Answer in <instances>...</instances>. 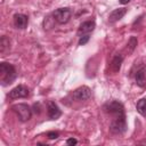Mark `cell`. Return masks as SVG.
<instances>
[{
    "mask_svg": "<svg viewBox=\"0 0 146 146\" xmlns=\"http://www.w3.org/2000/svg\"><path fill=\"white\" fill-rule=\"evenodd\" d=\"M135 79H136V83L139 87H145V84H146V70L144 66L137 70L136 74H135Z\"/></svg>",
    "mask_w": 146,
    "mask_h": 146,
    "instance_id": "8fae6325",
    "label": "cell"
},
{
    "mask_svg": "<svg viewBox=\"0 0 146 146\" xmlns=\"http://www.w3.org/2000/svg\"><path fill=\"white\" fill-rule=\"evenodd\" d=\"M29 24V17L24 14H15L14 15V25L17 29H25Z\"/></svg>",
    "mask_w": 146,
    "mask_h": 146,
    "instance_id": "9c48e42d",
    "label": "cell"
},
{
    "mask_svg": "<svg viewBox=\"0 0 146 146\" xmlns=\"http://www.w3.org/2000/svg\"><path fill=\"white\" fill-rule=\"evenodd\" d=\"M137 43H138V41H137V38L136 36H131L129 39V41H128V48H129V51L130 52L135 50V48L137 47Z\"/></svg>",
    "mask_w": 146,
    "mask_h": 146,
    "instance_id": "9a60e30c",
    "label": "cell"
},
{
    "mask_svg": "<svg viewBox=\"0 0 146 146\" xmlns=\"http://www.w3.org/2000/svg\"><path fill=\"white\" fill-rule=\"evenodd\" d=\"M103 108L107 114L113 116V120L110 125V131L114 135H122L123 132H125L127 121L123 104L117 100H112L106 103L103 106Z\"/></svg>",
    "mask_w": 146,
    "mask_h": 146,
    "instance_id": "6da1fadb",
    "label": "cell"
},
{
    "mask_svg": "<svg viewBox=\"0 0 146 146\" xmlns=\"http://www.w3.org/2000/svg\"><path fill=\"white\" fill-rule=\"evenodd\" d=\"M16 70L11 64L8 63H0V81L2 86L10 84L15 79H16Z\"/></svg>",
    "mask_w": 146,
    "mask_h": 146,
    "instance_id": "7a4b0ae2",
    "label": "cell"
},
{
    "mask_svg": "<svg viewBox=\"0 0 146 146\" xmlns=\"http://www.w3.org/2000/svg\"><path fill=\"white\" fill-rule=\"evenodd\" d=\"M120 1V3H122V5H127L128 2H130V0H119Z\"/></svg>",
    "mask_w": 146,
    "mask_h": 146,
    "instance_id": "d6986e66",
    "label": "cell"
},
{
    "mask_svg": "<svg viewBox=\"0 0 146 146\" xmlns=\"http://www.w3.org/2000/svg\"><path fill=\"white\" fill-rule=\"evenodd\" d=\"M9 49H10V40H9V38L5 36V35L1 36V39H0V52L2 55H5Z\"/></svg>",
    "mask_w": 146,
    "mask_h": 146,
    "instance_id": "4fadbf2b",
    "label": "cell"
},
{
    "mask_svg": "<svg viewBox=\"0 0 146 146\" xmlns=\"http://www.w3.org/2000/svg\"><path fill=\"white\" fill-rule=\"evenodd\" d=\"M127 13V9L125 8H117V9H114L110 15H108V21L111 23H114V22H117L120 21Z\"/></svg>",
    "mask_w": 146,
    "mask_h": 146,
    "instance_id": "30bf717a",
    "label": "cell"
},
{
    "mask_svg": "<svg viewBox=\"0 0 146 146\" xmlns=\"http://www.w3.org/2000/svg\"><path fill=\"white\" fill-rule=\"evenodd\" d=\"M11 110L17 114L18 119L22 121V122H25L27 120L31 119V115H32V110L30 108L29 105L26 104H16L11 107Z\"/></svg>",
    "mask_w": 146,
    "mask_h": 146,
    "instance_id": "3957f363",
    "label": "cell"
},
{
    "mask_svg": "<svg viewBox=\"0 0 146 146\" xmlns=\"http://www.w3.org/2000/svg\"><path fill=\"white\" fill-rule=\"evenodd\" d=\"M76 143H78V140L74 139V138H70V139L66 140V144H67V145H75Z\"/></svg>",
    "mask_w": 146,
    "mask_h": 146,
    "instance_id": "ac0fdd59",
    "label": "cell"
},
{
    "mask_svg": "<svg viewBox=\"0 0 146 146\" xmlns=\"http://www.w3.org/2000/svg\"><path fill=\"white\" fill-rule=\"evenodd\" d=\"M95 26H96V24H95L94 21H87V22H83V23L80 25L79 30H78V35H79V36H82V35H87V34H89L90 32L94 31Z\"/></svg>",
    "mask_w": 146,
    "mask_h": 146,
    "instance_id": "ba28073f",
    "label": "cell"
},
{
    "mask_svg": "<svg viewBox=\"0 0 146 146\" xmlns=\"http://www.w3.org/2000/svg\"><path fill=\"white\" fill-rule=\"evenodd\" d=\"M136 108H137V112L145 116L146 117V98H141L137 102V105H136Z\"/></svg>",
    "mask_w": 146,
    "mask_h": 146,
    "instance_id": "5bb4252c",
    "label": "cell"
},
{
    "mask_svg": "<svg viewBox=\"0 0 146 146\" xmlns=\"http://www.w3.org/2000/svg\"><path fill=\"white\" fill-rule=\"evenodd\" d=\"M122 60H123V56H122V55L117 54V55L114 56V58H113V60H112V63H111V67H112V71H113V72L116 73V72L120 71Z\"/></svg>",
    "mask_w": 146,
    "mask_h": 146,
    "instance_id": "7c38bea8",
    "label": "cell"
},
{
    "mask_svg": "<svg viewBox=\"0 0 146 146\" xmlns=\"http://www.w3.org/2000/svg\"><path fill=\"white\" fill-rule=\"evenodd\" d=\"M89 34H87V35H82V36H80V40H79V44L81 46V44H84V43H87L88 42V40H89Z\"/></svg>",
    "mask_w": 146,
    "mask_h": 146,
    "instance_id": "2e32d148",
    "label": "cell"
},
{
    "mask_svg": "<svg viewBox=\"0 0 146 146\" xmlns=\"http://www.w3.org/2000/svg\"><path fill=\"white\" fill-rule=\"evenodd\" d=\"M58 136H59V133H58V132H55V131L47 132V137H48L49 139H56V138H58Z\"/></svg>",
    "mask_w": 146,
    "mask_h": 146,
    "instance_id": "e0dca14e",
    "label": "cell"
},
{
    "mask_svg": "<svg viewBox=\"0 0 146 146\" xmlns=\"http://www.w3.org/2000/svg\"><path fill=\"white\" fill-rule=\"evenodd\" d=\"M90 97H91V90H90V88H88V87H86V86H82V87L75 89V90L72 92V98H73L74 100H79V102H81V100H87V99H89Z\"/></svg>",
    "mask_w": 146,
    "mask_h": 146,
    "instance_id": "5b68a950",
    "label": "cell"
},
{
    "mask_svg": "<svg viewBox=\"0 0 146 146\" xmlns=\"http://www.w3.org/2000/svg\"><path fill=\"white\" fill-rule=\"evenodd\" d=\"M47 113H48V117L50 120H57L62 115V111L59 110L57 104L52 100H49L47 104Z\"/></svg>",
    "mask_w": 146,
    "mask_h": 146,
    "instance_id": "52a82bcc",
    "label": "cell"
},
{
    "mask_svg": "<svg viewBox=\"0 0 146 146\" xmlns=\"http://www.w3.org/2000/svg\"><path fill=\"white\" fill-rule=\"evenodd\" d=\"M29 89L27 87L23 86V84H18L17 87H15L14 89L10 90L8 97L10 99H17V98H25L29 96Z\"/></svg>",
    "mask_w": 146,
    "mask_h": 146,
    "instance_id": "8992f818",
    "label": "cell"
},
{
    "mask_svg": "<svg viewBox=\"0 0 146 146\" xmlns=\"http://www.w3.org/2000/svg\"><path fill=\"white\" fill-rule=\"evenodd\" d=\"M71 16H72V13L68 8H58L52 13V17L58 24L67 23L70 21Z\"/></svg>",
    "mask_w": 146,
    "mask_h": 146,
    "instance_id": "277c9868",
    "label": "cell"
}]
</instances>
